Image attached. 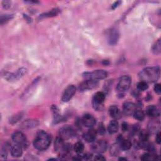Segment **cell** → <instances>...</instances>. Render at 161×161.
I'll return each mask as SVG.
<instances>
[{
  "label": "cell",
  "mask_w": 161,
  "mask_h": 161,
  "mask_svg": "<svg viewBox=\"0 0 161 161\" xmlns=\"http://www.w3.org/2000/svg\"><path fill=\"white\" fill-rule=\"evenodd\" d=\"M39 125V121L37 120L28 119L21 123L20 127L23 129H30L37 127Z\"/></svg>",
  "instance_id": "2e32d148"
},
{
  "label": "cell",
  "mask_w": 161,
  "mask_h": 161,
  "mask_svg": "<svg viewBox=\"0 0 161 161\" xmlns=\"http://www.w3.org/2000/svg\"><path fill=\"white\" fill-rule=\"evenodd\" d=\"M94 160H98V161H102V160H105L106 158L102 155L98 154V155H96V157L94 158Z\"/></svg>",
  "instance_id": "e575fe53"
},
{
  "label": "cell",
  "mask_w": 161,
  "mask_h": 161,
  "mask_svg": "<svg viewBox=\"0 0 161 161\" xmlns=\"http://www.w3.org/2000/svg\"><path fill=\"white\" fill-rule=\"evenodd\" d=\"M75 135V131L73 128L69 125H66L61 128L59 131V137L63 140H67Z\"/></svg>",
  "instance_id": "30bf717a"
},
{
  "label": "cell",
  "mask_w": 161,
  "mask_h": 161,
  "mask_svg": "<svg viewBox=\"0 0 161 161\" xmlns=\"http://www.w3.org/2000/svg\"><path fill=\"white\" fill-rule=\"evenodd\" d=\"M13 18V15H3L1 16V25H3V24L7 23L10 20H11Z\"/></svg>",
  "instance_id": "f1b7e54d"
},
{
  "label": "cell",
  "mask_w": 161,
  "mask_h": 161,
  "mask_svg": "<svg viewBox=\"0 0 161 161\" xmlns=\"http://www.w3.org/2000/svg\"><path fill=\"white\" fill-rule=\"evenodd\" d=\"M27 69L22 67L19 69L15 73L5 72L4 74V78L8 81H15L22 78L27 73Z\"/></svg>",
  "instance_id": "8992f818"
},
{
  "label": "cell",
  "mask_w": 161,
  "mask_h": 161,
  "mask_svg": "<svg viewBox=\"0 0 161 161\" xmlns=\"http://www.w3.org/2000/svg\"><path fill=\"white\" fill-rule=\"evenodd\" d=\"M121 129L123 131H126L128 130V125L127 123L126 122H123L121 125Z\"/></svg>",
  "instance_id": "d590c367"
},
{
  "label": "cell",
  "mask_w": 161,
  "mask_h": 161,
  "mask_svg": "<svg viewBox=\"0 0 161 161\" xmlns=\"http://www.w3.org/2000/svg\"><path fill=\"white\" fill-rule=\"evenodd\" d=\"M109 114L110 116H111L113 118H119L120 117V111L118 106L115 105L111 106L109 108Z\"/></svg>",
  "instance_id": "44dd1931"
},
{
  "label": "cell",
  "mask_w": 161,
  "mask_h": 161,
  "mask_svg": "<svg viewBox=\"0 0 161 161\" xmlns=\"http://www.w3.org/2000/svg\"><path fill=\"white\" fill-rule=\"evenodd\" d=\"M108 40L110 45L111 46H115L118 42V40L119 39V32L117 29H112L108 36Z\"/></svg>",
  "instance_id": "5bb4252c"
},
{
  "label": "cell",
  "mask_w": 161,
  "mask_h": 161,
  "mask_svg": "<svg viewBox=\"0 0 161 161\" xmlns=\"http://www.w3.org/2000/svg\"><path fill=\"white\" fill-rule=\"evenodd\" d=\"M119 128V125L116 120H111L108 126V131L110 133L113 134L118 131Z\"/></svg>",
  "instance_id": "ffe728a7"
},
{
  "label": "cell",
  "mask_w": 161,
  "mask_h": 161,
  "mask_svg": "<svg viewBox=\"0 0 161 161\" xmlns=\"http://www.w3.org/2000/svg\"><path fill=\"white\" fill-rule=\"evenodd\" d=\"M152 51L155 55H158L160 53L161 42H160V39H158L157 41H156V42H155V44L153 45V46L152 47Z\"/></svg>",
  "instance_id": "cb8c5ba5"
},
{
  "label": "cell",
  "mask_w": 161,
  "mask_h": 161,
  "mask_svg": "<svg viewBox=\"0 0 161 161\" xmlns=\"http://www.w3.org/2000/svg\"><path fill=\"white\" fill-rule=\"evenodd\" d=\"M148 84L147 83L141 81L137 84V89L139 91H145L148 89Z\"/></svg>",
  "instance_id": "f546056e"
},
{
  "label": "cell",
  "mask_w": 161,
  "mask_h": 161,
  "mask_svg": "<svg viewBox=\"0 0 161 161\" xmlns=\"http://www.w3.org/2000/svg\"><path fill=\"white\" fill-rule=\"evenodd\" d=\"M133 117L135 119L138 120V121H142L145 118V113L143 111L140 110H136L135 112L133 114Z\"/></svg>",
  "instance_id": "484cf974"
},
{
  "label": "cell",
  "mask_w": 161,
  "mask_h": 161,
  "mask_svg": "<svg viewBox=\"0 0 161 161\" xmlns=\"http://www.w3.org/2000/svg\"><path fill=\"white\" fill-rule=\"evenodd\" d=\"M97 132L95 130L90 128L86 133L84 134V139L87 142H93L96 138Z\"/></svg>",
  "instance_id": "ac0fdd59"
},
{
  "label": "cell",
  "mask_w": 161,
  "mask_h": 161,
  "mask_svg": "<svg viewBox=\"0 0 161 161\" xmlns=\"http://www.w3.org/2000/svg\"><path fill=\"white\" fill-rule=\"evenodd\" d=\"M23 153L22 147L19 144L13 145L11 148V154L13 157H20Z\"/></svg>",
  "instance_id": "d6986e66"
},
{
  "label": "cell",
  "mask_w": 161,
  "mask_h": 161,
  "mask_svg": "<svg viewBox=\"0 0 161 161\" xmlns=\"http://www.w3.org/2000/svg\"><path fill=\"white\" fill-rule=\"evenodd\" d=\"M136 105L131 102H125L123 105V112L126 116H130L133 114L136 110Z\"/></svg>",
  "instance_id": "4fadbf2b"
},
{
  "label": "cell",
  "mask_w": 161,
  "mask_h": 161,
  "mask_svg": "<svg viewBox=\"0 0 161 161\" xmlns=\"http://www.w3.org/2000/svg\"><path fill=\"white\" fill-rule=\"evenodd\" d=\"M106 95L103 92H97L93 98L92 104L96 110H101L103 108V103L105 100Z\"/></svg>",
  "instance_id": "5b68a950"
},
{
  "label": "cell",
  "mask_w": 161,
  "mask_h": 161,
  "mask_svg": "<svg viewBox=\"0 0 161 161\" xmlns=\"http://www.w3.org/2000/svg\"><path fill=\"white\" fill-rule=\"evenodd\" d=\"M146 114L152 118H157L160 116V111L154 105H150L146 109Z\"/></svg>",
  "instance_id": "e0dca14e"
},
{
  "label": "cell",
  "mask_w": 161,
  "mask_h": 161,
  "mask_svg": "<svg viewBox=\"0 0 161 161\" xmlns=\"http://www.w3.org/2000/svg\"><path fill=\"white\" fill-rule=\"evenodd\" d=\"M105 131H106V130H105L103 125V124L100 125V126H99V129H98V131L99 132V133L100 134H103V133H105Z\"/></svg>",
  "instance_id": "8d00e7d4"
},
{
  "label": "cell",
  "mask_w": 161,
  "mask_h": 161,
  "mask_svg": "<svg viewBox=\"0 0 161 161\" xmlns=\"http://www.w3.org/2000/svg\"><path fill=\"white\" fill-rule=\"evenodd\" d=\"M23 116H24L23 112H20V113L12 116L10 119V123L11 124H15V123H17L18 121H19V120H20L22 119Z\"/></svg>",
  "instance_id": "4316f807"
},
{
  "label": "cell",
  "mask_w": 161,
  "mask_h": 161,
  "mask_svg": "<svg viewBox=\"0 0 161 161\" xmlns=\"http://www.w3.org/2000/svg\"><path fill=\"white\" fill-rule=\"evenodd\" d=\"M154 91L156 93L160 94L161 93V88H160V84H155L154 86Z\"/></svg>",
  "instance_id": "d6a6232c"
},
{
  "label": "cell",
  "mask_w": 161,
  "mask_h": 161,
  "mask_svg": "<svg viewBox=\"0 0 161 161\" xmlns=\"http://www.w3.org/2000/svg\"><path fill=\"white\" fill-rule=\"evenodd\" d=\"M51 143V137L49 133L44 130L37 131L36 137L34 141V145L35 148L39 150H46Z\"/></svg>",
  "instance_id": "7a4b0ae2"
},
{
  "label": "cell",
  "mask_w": 161,
  "mask_h": 161,
  "mask_svg": "<svg viewBox=\"0 0 161 161\" xmlns=\"http://www.w3.org/2000/svg\"><path fill=\"white\" fill-rule=\"evenodd\" d=\"M74 150L78 154H81L84 150V145L81 142H78L74 145Z\"/></svg>",
  "instance_id": "d4e9b609"
},
{
  "label": "cell",
  "mask_w": 161,
  "mask_h": 161,
  "mask_svg": "<svg viewBox=\"0 0 161 161\" xmlns=\"http://www.w3.org/2000/svg\"><path fill=\"white\" fill-rule=\"evenodd\" d=\"M61 12V10L59 9V8H54L51 10H50L49 12H47V13H45L42 15H41V17H43V18H45V17H55V16H57Z\"/></svg>",
  "instance_id": "7402d4cb"
},
{
  "label": "cell",
  "mask_w": 161,
  "mask_h": 161,
  "mask_svg": "<svg viewBox=\"0 0 161 161\" xmlns=\"http://www.w3.org/2000/svg\"><path fill=\"white\" fill-rule=\"evenodd\" d=\"M83 159H85V160L91 159V158H92V154H91V153H86V154H84V155L83 156Z\"/></svg>",
  "instance_id": "f35d334b"
},
{
  "label": "cell",
  "mask_w": 161,
  "mask_h": 161,
  "mask_svg": "<svg viewBox=\"0 0 161 161\" xmlns=\"http://www.w3.org/2000/svg\"><path fill=\"white\" fill-rule=\"evenodd\" d=\"M152 157H154L156 159V157L155 156H153L152 154H150L149 153H143L140 158L141 160H150V159H153Z\"/></svg>",
  "instance_id": "1f68e13d"
},
{
  "label": "cell",
  "mask_w": 161,
  "mask_h": 161,
  "mask_svg": "<svg viewBox=\"0 0 161 161\" xmlns=\"http://www.w3.org/2000/svg\"><path fill=\"white\" fill-rule=\"evenodd\" d=\"M121 3V2H115V3L112 5L111 8H112L113 10L115 9L116 7H118L120 5V4Z\"/></svg>",
  "instance_id": "ab89813d"
},
{
  "label": "cell",
  "mask_w": 161,
  "mask_h": 161,
  "mask_svg": "<svg viewBox=\"0 0 161 161\" xmlns=\"http://www.w3.org/2000/svg\"><path fill=\"white\" fill-rule=\"evenodd\" d=\"M76 92V88L74 85H69L66 88V89L64 90L61 100L64 103H67L74 96Z\"/></svg>",
  "instance_id": "9c48e42d"
},
{
  "label": "cell",
  "mask_w": 161,
  "mask_h": 161,
  "mask_svg": "<svg viewBox=\"0 0 161 161\" xmlns=\"http://www.w3.org/2000/svg\"><path fill=\"white\" fill-rule=\"evenodd\" d=\"M160 71L158 66L148 67L143 69L138 74L141 81L148 83H155L160 78Z\"/></svg>",
  "instance_id": "6da1fadb"
},
{
  "label": "cell",
  "mask_w": 161,
  "mask_h": 161,
  "mask_svg": "<svg viewBox=\"0 0 161 161\" xmlns=\"http://www.w3.org/2000/svg\"><path fill=\"white\" fill-rule=\"evenodd\" d=\"M2 4H3V7L5 8L6 9L9 8L11 7V2L9 1H3L2 2Z\"/></svg>",
  "instance_id": "836d02e7"
},
{
  "label": "cell",
  "mask_w": 161,
  "mask_h": 161,
  "mask_svg": "<svg viewBox=\"0 0 161 161\" xmlns=\"http://www.w3.org/2000/svg\"><path fill=\"white\" fill-rule=\"evenodd\" d=\"M83 77L86 79L101 80L105 79L108 76V72L105 70H96L91 72H85L83 74Z\"/></svg>",
  "instance_id": "277c9868"
},
{
  "label": "cell",
  "mask_w": 161,
  "mask_h": 161,
  "mask_svg": "<svg viewBox=\"0 0 161 161\" xmlns=\"http://www.w3.org/2000/svg\"><path fill=\"white\" fill-rule=\"evenodd\" d=\"M81 123L86 128H92L96 123V119L92 115L86 114L83 116Z\"/></svg>",
  "instance_id": "7c38bea8"
},
{
  "label": "cell",
  "mask_w": 161,
  "mask_h": 161,
  "mask_svg": "<svg viewBox=\"0 0 161 161\" xmlns=\"http://www.w3.org/2000/svg\"><path fill=\"white\" fill-rule=\"evenodd\" d=\"M12 140L16 143L22 147H27L28 142L26 136L22 131H16L12 135Z\"/></svg>",
  "instance_id": "ba28073f"
},
{
  "label": "cell",
  "mask_w": 161,
  "mask_h": 161,
  "mask_svg": "<svg viewBox=\"0 0 161 161\" xmlns=\"http://www.w3.org/2000/svg\"><path fill=\"white\" fill-rule=\"evenodd\" d=\"M131 79L129 76H123L120 79L116 85V91L119 94H123L130 88Z\"/></svg>",
  "instance_id": "3957f363"
},
{
  "label": "cell",
  "mask_w": 161,
  "mask_h": 161,
  "mask_svg": "<svg viewBox=\"0 0 161 161\" xmlns=\"http://www.w3.org/2000/svg\"><path fill=\"white\" fill-rule=\"evenodd\" d=\"M119 160H126V158H123V157H121V158H119Z\"/></svg>",
  "instance_id": "60d3db41"
},
{
  "label": "cell",
  "mask_w": 161,
  "mask_h": 161,
  "mask_svg": "<svg viewBox=\"0 0 161 161\" xmlns=\"http://www.w3.org/2000/svg\"><path fill=\"white\" fill-rule=\"evenodd\" d=\"M98 85V81L92 79H86L81 83L79 86V90L81 92H84L96 88Z\"/></svg>",
  "instance_id": "52a82bcc"
},
{
  "label": "cell",
  "mask_w": 161,
  "mask_h": 161,
  "mask_svg": "<svg viewBox=\"0 0 161 161\" xmlns=\"http://www.w3.org/2000/svg\"><path fill=\"white\" fill-rule=\"evenodd\" d=\"M148 137H149V134L147 131L143 130L140 131L139 138H140V142H147L148 140Z\"/></svg>",
  "instance_id": "83f0119b"
},
{
  "label": "cell",
  "mask_w": 161,
  "mask_h": 161,
  "mask_svg": "<svg viewBox=\"0 0 161 161\" xmlns=\"http://www.w3.org/2000/svg\"><path fill=\"white\" fill-rule=\"evenodd\" d=\"M155 141L158 144L160 143V131H158L156 133V137H155Z\"/></svg>",
  "instance_id": "74e56055"
},
{
  "label": "cell",
  "mask_w": 161,
  "mask_h": 161,
  "mask_svg": "<svg viewBox=\"0 0 161 161\" xmlns=\"http://www.w3.org/2000/svg\"><path fill=\"white\" fill-rule=\"evenodd\" d=\"M0 155H1L2 159H6L7 158L8 153H7V146L3 147L1 150V152H0Z\"/></svg>",
  "instance_id": "4dcf8cb0"
},
{
  "label": "cell",
  "mask_w": 161,
  "mask_h": 161,
  "mask_svg": "<svg viewBox=\"0 0 161 161\" xmlns=\"http://www.w3.org/2000/svg\"><path fill=\"white\" fill-rule=\"evenodd\" d=\"M117 143L123 150H128L131 147V142L128 139H125L121 135H119L117 138Z\"/></svg>",
  "instance_id": "9a60e30c"
},
{
  "label": "cell",
  "mask_w": 161,
  "mask_h": 161,
  "mask_svg": "<svg viewBox=\"0 0 161 161\" xmlns=\"http://www.w3.org/2000/svg\"><path fill=\"white\" fill-rule=\"evenodd\" d=\"M108 147L107 142L105 140H97L94 141L92 144V149L94 152L101 153L105 152Z\"/></svg>",
  "instance_id": "8fae6325"
},
{
  "label": "cell",
  "mask_w": 161,
  "mask_h": 161,
  "mask_svg": "<svg viewBox=\"0 0 161 161\" xmlns=\"http://www.w3.org/2000/svg\"><path fill=\"white\" fill-rule=\"evenodd\" d=\"M120 145L118 143L113 144L111 147H110V154L113 156V157H115L117 156L119 153H120Z\"/></svg>",
  "instance_id": "603a6c76"
}]
</instances>
